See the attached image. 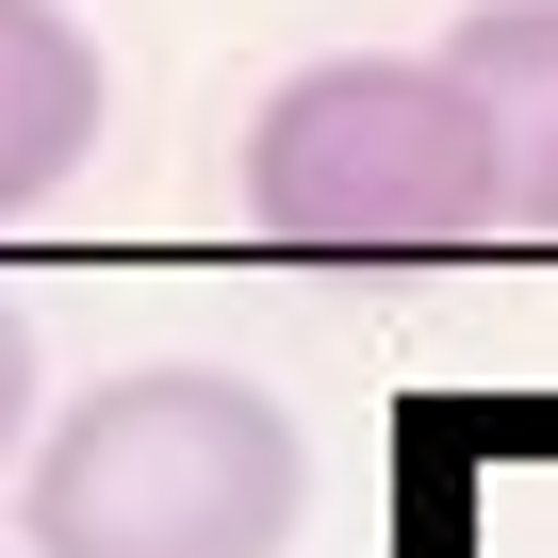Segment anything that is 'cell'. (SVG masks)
<instances>
[{
	"mask_svg": "<svg viewBox=\"0 0 558 558\" xmlns=\"http://www.w3.org/2000/svg\"><path fill=\"white\" fill-rule=\"evenodd\" d=\"M17 525L34 558H296L313 444L230 362H132L50 427Z\"/></svg>",
	"mask_w": 558,
	"mask_h": 558,
	"instance_id": "cell-2",
	"label": "cell"
},
{
	"mask_svg": "<svg viewBox=\"0 0 558 558\" xmlns=\"http://www.w3.org/2000/svg\"><path fill=\"white\" fill-rule=\"evenodd\" d=\"M411 558H558V395H427L395 427Z\"/></svg>",
	"mask_w": 558,
	"mask_h": 558,
	"instance_id": "cell-3",
	"label": "cell"
},
{
	"mask_svg": "<svg viewBox=\"0 0 558 558\" xmlns=\"http://www.w3.org/2000/svg\"><path fill=\"white\" fill-rule=\"evenodd\" d=\"M246 214L296 263H460L509 230V132L460 50H329L246 116Z\"/></svg>",
	"mask_w": 558,
	"mask_h": 558,
	"instance_id": "cell-1",
	"label": "cell"
},
{
	"mask_svg": "<svg viewBox=\"0 0 558 558\" xmlns=\"http://www.w3.org/2000/svg\"><path fill=\"white\" fill-rule=\"evenodd\" d=\"M17 427H34V329H17V296H0V460H17Z\"/></svg>",
	"mask_w": 558,
	"mask_h": 558,
	"instance_id": "cell-6",
	"label": "cell"
},
{
	"mask_svg": "<svg viewBox=\"0 0 558 558\" xmlns=\"http://www.w3.org/2000/svg\"><path fill=\"white\" fill-rule=\"evenodd\" d=\"M444 50H460V83L509 132V230L558 246V0H476Z\"/></svg>",
	"mask_w": 558,
	"mask_h": 558,
	"instance_id": "cell-5",
	"label": "cell"
},
{
	"mask_svg": "<svg viewBox=\"0 0 558 558\" xmlns=\"http://www.w3.org/2000/svg\"><path fill=\"white\" fill-rule=\"evenodd\" d=\"M99 148V50L66 0H0V230L50 214L66 165Z\"/></svg>",
	"mask_w": 558,
	"mask_h": 558,
	"instance_id": "cell-4",
	"label": "cell"
}]
</instances>
